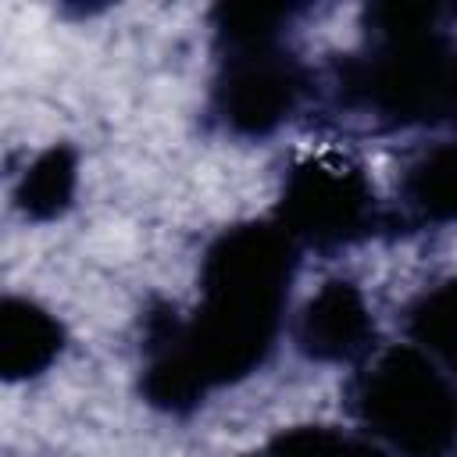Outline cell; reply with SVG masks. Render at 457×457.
I'll return each mask as SVG.
<instances>
[{"label": "cell", "mask_w": 457, "mask_h": 457, "mask_svg": "<svg viewBox=\"0 0 457 457\" xmlns=\"http://www.w3.org/2000/svg\"><path fill=\"white\" fill-rule=\"evenodd\" d=\"M371 339V314L350 282H325L300 314L296 343L314 361H350Z\"/></svg>", "instance_id": "8992f818"}, {"label": "cell", "mask_w": 457, "mask_h": 457, "mask_svg": "<svg viewBox=\"0 0 457 457\" xmlns=\"http://www.w3.org/2000/svg\"><path fill=\"white\" fill-rule=\"evenodd\" d=\"M61 325L32 300L7 296L0 303V371L4 378H32L61 353Z\"/></svg>", "instance_id": "52a82bcc"}, {"label": "cell", "mask_w": 457, "mask_h": 457, "mask_svg": "<svg viewBox=\"0 0 457 457\" xmlns=\"http://www.w3.org/2000/svg\"><path fill=\"white\" fill-rule=\"evenodd\" d=\"M293 278V239L275 225L228 228L204 261V303L193 325L150 321V343H171L204 378L221 386L250 375L271 350L286 289Z\"/></svg>", "instance_id": "6da1fadb"}, {"label": "cell", "mask_w": 457, "mask_h": 457, "mask_svg": "<svg viewBox=\"0 0 457 457\" xmlns=\"http://www.w3.org/2000/svg\"><path fill=\"white\" fill-rule=\"evenodd\" d=\"M282 18H286V11L271 7V4H225V7H218L214 25H218V36L228 46V54H236V50L271 46Z\"/></svg>", "instance_id": "7c38bea8"}, {"label": "cell", "mask_w": 457, "mask_h": 457, "mask_svg": "<svg viewBox=\"0 0 457 457\" xmlns=\"http://www.w3.org/2000/svg\"><path fill=\"white\" fill-rule=\"evenodd\" d=\"M411 204L432 221H457V146L425 154L407 175Z\"/></svg>", "instance_id": "30bf717a"}, {"label": "cell", "mask_w": 457, "mask_h": 457, "mask_svg": "<svg viewBox=\"0 0 457 457\" xmlns=\"http://www.w3.org/2000/svg\"><path fill=\"white\" fill-rule=\"evenodd\" d=\"M453 57L436 32L382 36L378 54L361 68L357 89L364 100L396 121H425L446 114Z\"/></svg>", "instance_id": "277c9868"}, {"label": "cell", "mask_w": 457, "mask_h": 457, "mask_svg": "<svg viewBox=\"0 0 457 457\" xmlns=\"http://www.w3.org/2000/svg\"><path fill=\"white\" fill-rule=\"evenodd\" d=\"M204 393H207V386L196 375V368L171 343H154V361L143 371V396L161 411L182 414V411L196 407Z\"/></svg>", "instance_id": "9c48e42d"}, {"label": "cell", "mask_w": 457, "mask_h": 457, "mask_svg": "<svg viewBox=\"0 0 457 457\" xmlns=\"http://www.w3.org/2000/svg\"><path fill=\"white\" fill-rule=\"evenodd\" d=\"M446 114H457V57L450 68V93H446Z\"/></svg>", "instance_id": "5bb4252c"}, {"label": "cell", "mask_w": 457, "mask_h": 457, "mask_svg": "<svg viewBox=\"0 0 457 457\" xmlns=\"http://www.w3.org/2000/svg\"><path fill=\"white\" fill-rule=\"evenodd\" d=\"M264 457H386L382 450H375L371 443L364 439H353V436H343L336 428H318V425H307V428H289L282 432Z\"/></svg>", "instance_id": "4fadbf2b"}, {"label": "cell", "mask_w": 457, "mask_h": 457, "mask_svg": "<svg viewBox=\"0 0 457 457\" xmlns=\"http://www.w3.org/2000/svg\"><path fill=\"white\" fill-rule=\"evenodd\" d=\"M79 186V161L68 146H50L43 150L21 175L18 182V207L36 218V221H50L57 214L68 211L71 196Z\"/></svg>", "instance_id": "ba28073f"}, {"label": "cell", "mask_w": 457, "mask_h": 457, "mask_svg": "<svg viewBox=\"0 0 457 457\" xmlns=\"http://www.w3.org/2000/svg\"><path fill=\"white\" fill-rule=\"evenodd\" d=\"M411 332L450 368H457V282H446L421 296L411 318Z\"/></svg>", "instance_id": "8fae6325"}, {"label": "cell", "mask_w": 457, "mask_h": 457, "mask_svg": "<svg viewBox=\"0 0 457 457\" xmlns=\"http://www.w3.org/2000/svg\"><path fill=\"white\" fill-rule=\"evenodd\" d=\"M282 232L314 246H339L371 221L368 179L339 157H311L293 168L282 189Z\"/></svg>", "instance_id": "3957f363"}, {"label": "cell", "mask_w": 457, "mask_h": 457, "mask_svg": "<svg viewBox=\"0 0 457 457\" xmlns=\"http://www.w3.org/2000/svg\"><path fill=\"white\" fill-rule=\"evenodd\" d=\"M357 411L407 457H446L457 446V396L418 350L382 353L357 382Z\"/></svg>", "instance_id": "7a4b0ae2"}, {"label": "cell", "mask_w": 457, "mask_h": 457, "mask_svg": "<svg viewBox=\"0 0 457 457\" xmlns=\"http://www.w3.org/2000/svg\"><path fill=\"white\" fill-rule=\"evenodd\" d=\"M303 89L296 61L282 57L275 46L236 50L218 79L214 100L225 125L239 136H264L278 129L296 107Z\"/></svg>", "instance_id": "5b68a950"}]
</instances>
